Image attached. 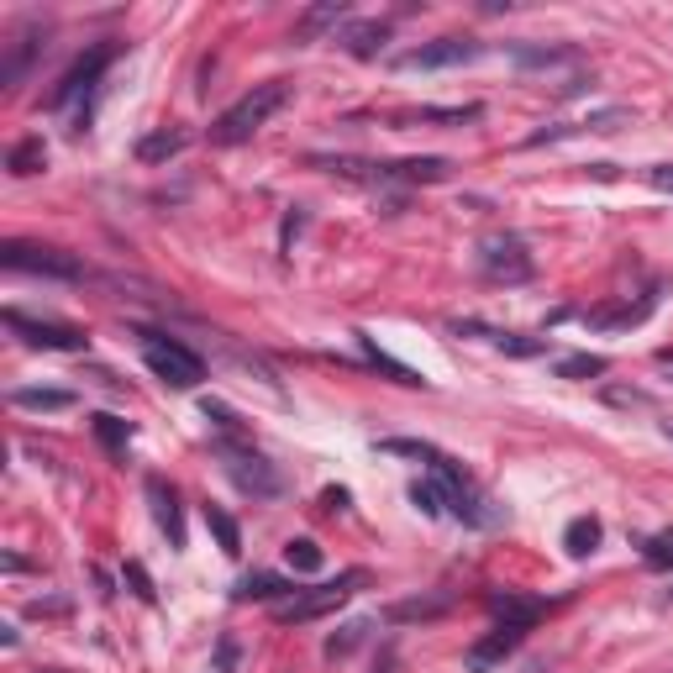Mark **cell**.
I'll list each match as a JSON object with an SVG mask.
<instances>
[{
  "instance_id": "cell-1",
  "label": "cell",
  "mask_w": 673,
  "mask_h": 673,
  "mask_svg": "<svg viewBox=\"0 0 673 673\" xmlns=\"http://www.w3.org/2000/svg\"><path fill=\"white\" fill-rule=\"evenodd\" d=\"M284 100H290V85L284 79H269V85H258L253 95H242L232 111H221L216 116V127H211V142L216 148H237V142H248L263 121H269Z\"/></svg>"
},
{
  "instance_id": "cell-2",
  "label": "cell",
  "mask_w": 673,
  "mask_h": 673,
  "mask_svg": "<svg viewBox=\"0 0 673 673\" xmlns=\"http://www.w3.org/2000/svg\"><path fill=\"white\" fill-rule=\"evenodd\" d=\"M142 358H148V369L163 379V384H174V390H195L200 379H206V363H200L179 337H163V332H148L142 326Z\"/></svg>"
},
{
  "instance_id": "cell-3",
  "label": "cell",
  "mask_w": 673,
  "mask_h": 673,
  "mask_svg": "<svg viewBox=\"0 0 673 673\" xmlns=\"http://www.w3.org/2000/svg\"><path fill=\"white\" fill-rule=\"evenodd\" d=\"M432 474H437V484H442V500H447V511H453L458 521H468V526H500V511L489 505V495L463 474V468L453 463V458H437L432 463Z\"/></svg>"
},
{
  "instance_id": "cell-4",
  "label": "cell",
  "mask_w": 673,
  "mask_h": 673,
  "mask_svg": "<svg viewBox=\"0 0 673 673\" xmlns=\"http://www.w3.org/2000/svg\"><path fill=\"white\" fill-rule=\"evenodd\" d=\"M363 568H348V574H337L332 584H316V589H295L284 605H274V616L279 621H316V616H326V610H337V605H348L358 589H363Z\"/></svg>"
},
{
  "instance_id": "cell-5",
  "label": "cell",
  "mask_w": 673,
  "mask_h": 673,
  "mask_svg": "<svg viewBox=\"0 0 673 673\" xmlns=\"http://www.w3.org/2000/svg\"><path fill=\"white\" fill-rule=\"evenodd\" d=\"M0 263L11 274H43V279H85V263L58 253V248H43V242H0Z\"/></svg>"
},
{
  "instance_id": "cell-6",
  "label": "cell",
  "mask_w": 673,
  "mask_h": 673,
  "mask_svg": "<svg viewBox=\"0 0 673 673\" xmlns=\"http://www.w3.org/2000/svg\"><path fill=\"white\" fill-rule=\"evenodd\" d=\"M479 269L495 284H526L537 274V263H532V253H526V242L516 232H495V237L479 242Z\"/></svg>"
},
{
  "instance_id": "cell-7",
  "label": "cell",
  "mask_w": 673,
  "mask_h": 673,
  "mask_svg": "<svg viewBox=\"0 0 673 673\" xmlns=\"http://www.w3.org/2000/svg\"><path fill=\"white\" fill-rule=\"evenodd\" d=\"M216 447H221V458H227V474L237 479V489H248L258 500H274L284 489V479L253 453V447H237V442H216Z\"/></svg>"
},
{
  "instance_id": "cell-8",
  "label": "cell",
  "mask_w": 673,
  "mask_h": 673,
  "mask_svg": "<svg viewBox=\"0 0 673 673\" xmlns=\"http://www.w3.org/2000/svg\"><path fill=\"white\" fill-rule=\"evenodd\" d=\"M484 53V43H474V37H437V43H421L411 53L395 58V69H458V64H474V58Z\"/></svg>"
},
{
  "instance_id": "cell-9",
  "label": "cell",
  "mask_w": 673,
  "mask_h": 673,
  "mask_svg": "<svg viewBox=\"0 0 673 673\" xmlns=\"http://www.w3.org/2000/svg\"><path fill=\"white\" fill-rule=\"evenodd\" d=\"M6 326L22 332L27 348H48V353H85V332L79 326H64V321H32L22 311H6Z\"/></svg>"
},
{
  "instance_id": "cell-10",
  "label": "cell",
  "mask_w": 673,
  "mask_h": 673,
  "mask_svg": "<svg viewBox=\"0 0 673 673\" xmlns=\"http://www.w3.org/2000/svg\"><path fill=\"white\" fill-rule=\"evenodd\" d=\"M111 58H116V48H111V43H106V48H90L85 58H74V64H69V74L58 79V90L48 95V106H53V111H64L69 100H79L85 90H95V79L106 74V64H111Z\"/></svg>"
},
{
  "instance_id": "cell-11",
  "label": "cell",
  "mask_w": 673,
  "mask_h": 673,
  "mask_svg": "<svg viewBox=\"0 0 673 673\" xmlns=\"http://www.w3.org/2000/svg\"><path fill=\"white\" fill-rule=\"evenodd\" d=\"M521 637H526V626H511V621H500L495 631H489V637H479L474 647H468V673H489L500 658H511V652L521 647Z\"/></svg>"
},
{
  "instance_id": "cell-12",
  "label": "cell",
  "mask_w": 673,
  "mask_h": 673,
  "mask_svg": "<svg viewBox=\"0 0 673 673\" xmlns=\"http://www.w3.org/2000/svg\"><path fill=\"white\" fill-rule=\"evenodd\" d=\"M43 37H48V27H22V32L11 37L6 64H0V85H6V90H16V85H22V74L32 69V58L43 53Z\"/></svg>"
},
{
  "instance_id": "cell-13",
  "label": "cell",
  "mask_w": 673,
  "mask_h": 673,
  "mask_svg": "<svg viewBox=\"0 0 673 673\" xmlns=\"http://www.w3.org/2000/svg\"><path fill=\"white\" fill-rule=\"evenodd\" d=\"M148 500H153V516H158L163 532H169V542L185 547V521H179V495H174V484H163V479L153 474V479H148Z\"/></svg>"
},
{
  "instance_id": "cell-14",
  "label": "cell",
  "mask_w": 673,
  "mask_h": 673,
  "mask_svg": "<svg viewBox=\"0 0 673 673\" xmlns=\"http://www.w3.org/2000/svg\"><path fill=\"white\" fill-rule=\"evenodd\" d=\"M484 605L495 610L500 621H511V626H532V621L542 616V600H532V595H511V589H489Z\"/></svg>"
},
{
  "instance_id": "cell-15",
  "label": "cell",
  "mask_w": 673,
  "mask_h": 673,
  "mask_svg": "<svg viewBox=\"0 0 673 673\" xmlns=\"http://www.w3.org/2000/svg\"><path fill=\"white\" fill-rule=\"evenodd\" d=\"M384 43H390V22H353L348 32H342V48H348L353 58H374Z\"/></svg>"
},
{
  "instance_id": "cell-16",
  "label": "cell",
  "mask_w": 673,
  "mask_h": 673,
  "mask_svg": "<svg viewBox=\"0 0 673 673\" xmlns=\"http://www.w3.org/2000/svg\"><path fill=\"white\" fill-rule=\"evenodd\" d=\"M447 610H453V595H421V600H395L384 616L390 621H437Z\"/></svg>"
},
{
  "instance_id": "cell-17",
  "label": "cell",
  "mask_w": 673,
  "mask_h": 673,
  "mask_svg": "<svg viewBox=\"0 0 673 673\" xmlns=\"http://www.w3.org/2000/svg\"><path fill=\"white\" fill-rule=\"evenodd\" d=\"M290 579H279V574H248V579H242L237 589H232V600H242V605H248V600H279L284 605V595H290Z\"/></svg>"
},
{
  "instance_id": "cell-18",
  "label": "cell",
  "mask_w": 673,
  "mask_h": 673,
  "mask_svg": "<svg viewBox=\"0 0 673 673\" xmlns=\"http://www.w3.org/2000/svg\"><path fill=\"white\" fill-rule=\"evenodd\" d=\"M453 332H479V337H489L500 353H516V358H537L542 353V342L537 337H521V332H489V326H474V321H458Z\"/></svg>"
},
{
  "instance_id": "cell-19",
  "label": "cell",
  "mask_w": 673,
  "mask_h": 673,
  "mask_svg": "<svg viewBox=\"0 0 673 673\" xmlns=\"http://www.w3.org/2000/svg\"><path fill=\"white\" fill-rule=\"evenodd\" d=\"M369 631H374V621H369V616H358V621H342V626L332 631V637H326V647H321V652H326V658L337 663V658H348L353 647H363V642H369Z\"/></svg>"
},
{
  "instance_id": "cell-20",
  "label": "cell",
  "mask_w": 673,
  "mask_h": 673,
  "mask_svg": "<svg viewBox=\"0 0 673 673\" xmlns=\"http://www.w3.org/2000/svg\"><path fill=\"white\" fill-rule=\"evenodd\" d=\"M337 22H348V6H342V0H326V6H311L295 22V37L300 43H311L316 32H326V27H337Z\"/></svg>"
},
{
  "instance_id": "cell-21",
  "label": "cell",
  "mask_w": 673,
  "mask_h": 673,
  "mask_svg": "<svg viewBox=\"0 0 673 673\" xmlns=\"http://www.w3.org/2000/svg\"><path fill=\"white\" fill-rule=\"evenodd\" d=\"M43 163H48V142H43V137H22V142H16V148L6 153V169H11L16 179L37 174Z\"/></svg>"
},
{
  "instance_id": "cell-22",
  "label": "cell",
  "mask_w": 673,
  "mask_h": 673,
  "mask_svg": "<svg viewBox=\"0 0 673 673\" xmlns=\"http://www.w3.org/2000/svg\"><path fill=\"white\" fill-rule=\"evenodd\" d=\"M563 547H568V558H589L600 547V521L595 516H574L568 532H563Z\"/></svg>"
},
{
  "instance_id": "cell-23",
  "label": "cell",
  "mask_w": 673,
  "mask_h": 673,
  "mask_svg": "<svg viewBox=\"0 0 673 673\" xmlns=\"http://www.w3.org/2000/svg\"><path fill=\"white\" fill-rule=\"evenodd\" d=\"M185 142H190L185 132H148L137 142V158L142 163H169L174 153H185Z\"/></svg>"
},
{
  "instance_id": "cell-24",
  "label": "cell",
  "mask_w": 673,
  "mask_h": 673,
  "mask_svg": "<svg viewBox=\"0 0 673 673\" xmlns=\"http://www.w3.org/2000/svg\"><path fill=\"white\" fill-rule=\"evenodd\" d=\"M511 58H516L521 69H553V64H574L579 53H574V48H532V43H516Z\"/></svg>"
},
{
  "instance_id": "cell-25",
  "label": "cell",
  "mask_w": 673,
  "mask_h": 673,
  "mask_svg": "<svg viewBox=\"0 0 673 673\" xmlns=\"http://www.w3.org/2000/svg\"><path fill=\"white\" fill-rule=\"evenodd\" d=\"M11 405H22V411H69L74 395L69 390H11Z\"/></svg>"
},
{
  "instance_id": "cell-26",
  "label": "cell",
  "mask_w": 673,
  "mask_h": 673,
  "mask_svg": "<svg viewBox=\"0 0 673 673\" xmlns=\"http://www.w3.org/2000/svg\"><path fill=\"white\" fill-rule=\"evenodd\" d=\"M206 526L216 532V542H221V553H227V558L242 553V532H237V521L221 511V505H206Z\"/></svg>"
},
{
  "instance_id": "cell-27",
  "label": "cell",
  "mask_w": 673,
  "mask_h": 673,
  "mask_svg": "<svg viewBox=\"0 0 673 673\" xmlns=\"http://www.w3.org/2000/svg\"><path fill=\"white\" fill-rule=\"evenodd\" d=\"M90 426H95V437L106 442L111 453H127V447H132V421H121V416H95Z\"/></svg>"
},
{
  "instance_id": "cell-28",
  "label": "cell",
  "mask_w": 673,
  "mask_h": 673,
  "mask_svg": "<svg viewBox=\"0 0 673 673\" xmlns=\"http://www.w3.org/2000/svg\"><path fill=\"white\" fill-rule=\"evenodd\" d=\"M284 563H290L295 574H316V568H321V547L311 537H295L290 547H284Z\"/></svg>"
},
{
  "instance_id": "cell-29",
  "label": "cell",
  "mask_w": 673,
  "mask_h": 673,
  "mask_svg": "<svg viewBox=\"0 0 673 673\" xmlns=\"http://www.w3.org/2000/svg\"><path fill=\"white\" fill-rule=\"evenodd\" d=\"M411 505H416L421 516H442V511H447L442 484H437V479H416V484H411Z\"/></svg>"
},
{
  "instance_id": "cell-30",
  "label": "cell",
  "mask_w": 673,
  "mask_h": 673,
  "mask_svg": "<svg viewBox=\"0 0 673 673\" xmlns=\"http://www.w3.org/2000/svg\"><path fill=\"white\" fill-rule=\"evenodd\" d=\"M379 453H400V458H421V463H437L442 458L432 442H416V437H384Z\"/></svg>"
},
{
  "instance_id": "cell-31",
  "label": "cell",
  "mask_w": 673,
  "mask_h": 673,
  "mask_svg": "<svg viewBox=\"0 0 673 673\" xmlns=\"http://www.w3.org/2000/svg\"><path fill=\"white\" fill-rule=\"evenodd\" d=\"M595 374H605V358L600 353H574V358L558 363V379H595Z\"/></svg>"
},
{
  "instance_id": "cell-32",
  "label": "cell",
  "mask_w": 673,
  "mask_h": 673,
  "mask_svg": "<svg viewBox=\"0 0 673 673\" xmlns=\"http://www.w3.org/2000/svg\"><path fill=\"white\" fill-rule=\"evenodd\" d=\"M479 116V106H447V111H405V116H395V121H474Z\"/></svg>"
},
{
  "instance_id": "cell-33",
  "label": "cell",
  "mask_w": 673,
  "mask_h": 673,
  "mask_svg": "<svg viewBox=\"0 0 673 673\" xmlns=\"http://www.w3.org/2000/svg\"><path fill=\"white\" fill-rule=\"evenodd\" d=\"M642 558H647L652 568H673V542H668V537H647V542H642Z\"/></svg>"
},
{
  "instance_id": "cell-34",
  "label": "cell",
  "mask_w": 673,
  "mask_h": 673,
  "mask_svg": "<svg viewBox=\"0 0 673 673\" xmlns=\"http://www.w3.org/2000/svg\"><path fill=\"white\" fill-rule=\"evenodd\" d=\"M127 584H132V595L137 600H158V589H153V579H148V568H142V563H127Z\"/></svg>"
},
{
  "instance_id": "cell-35",
  "label": "cell",
  "mask_w": 673,
  "mask_h": 673,
  "mask_svg": "<svg viewBox=\"0 0 673 673\" xmlns=\"http://www.w3.org/2000/svg\"><path fill=\"white\" fill-rule=\"evenodd\" d=\"M211 673H237V642H232V637H216V658H211Z\"/></svg>"
},
{
  "instance_id": "cell-36",
  "label": "cell",
  "mask_w": 673,
  "mask_h": 673,
  "mask_svg": "<svg viewBox=\"0 0 673 673\" xmlns=\"http://www.w3.org/2000/svg\"><path fill=\"white\" fill-rule=\"evenodd\" d=\"M206 421H216V426H221V432H227V437L237 432V416H232V411H227V405H221V400H206Z\"/></svg>"
},
{
  "instance_id": "cell-37",
  "label": "cell",
  "mask_w": 673,
  "mask_h": 673,
  "mask_svg": "<svg viewBox=\"0 0 673 673\" xmlns=\"http://www.w3.org/2000/svg\"><path fill=\"white\" fill-rule=\"evenodd\" d=\"M647 185L652 190H673V163H658V169L647 174Z\"/></svg>"
},
{
  "instance_id": "cell-38",
  "label": "cell",
  "mask_w": 673,
  "mask_h": 673,
  "mask_svg": "<svg viewBox=\"0 0 673 673\" xmlns=\"http://www.w3.org/2000/svg\"><path fill=\"white\" fill-rule=\"evenodd\" d=\"M321 505H326V511H348V489H326Z\"/></svg>"
},
{
  "instance_id": "cell-39",
  "label": "cell",
  "mask_w": 673,
  "mask_h": 673,
  "mask_svg": "<svg viewBox=\"0 0 673 673\" xmlns=\"http://www.w3.org/2000/svg\"><path fill=\"white\" fill-rule=\"evenodd\" d=\"M658 432H663V437L673 442V416H668V421H658Z\"/></svg>"
},
{
  "instance_id": "cell-40",
  "label": "cell",
  "mask_w": 673,
  "mask_h": 673,
  "mask_svg": "<svg viewBox=\"0 0 673 673\" xmlns=\"http://www.w3.org/2000/svg\"><path fill=\"white\" fill-rule=\"evenodd\" d=\"M663 537H668V542H673V526H668V532H663Z\"/></svg>"
},
{
  "instance_id": "cell-41",
  "label": "cell",
  "mask_w": 673,
  "mask_h": 673,
  "mask_svg": "<svg viewBox=\"0 0 673 673\" xmlns=\"http://www.w3.org/2000/svg\"><path fill=\"white\" fill-rule=\"evenodd\" d=\"M48 673H64V668H48Z\"/></svg>"
}]
</instances>
